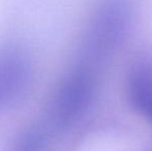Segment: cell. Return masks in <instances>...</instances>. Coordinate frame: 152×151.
<instances>
[{"instance_id": "6da1fadb", "label": "cell", "mask_w": 152, "mask_h": 151, "mask_svg": "<svg viewBox=\"0 0 152 151\" xmlns=\"http://www.w3.org/2000/svg\"><path fill=\"white\" fill-rule=\"evenodd\" d=\"M128 96L132 106L152 124V60L139 62L128 79Z\"/></svg>"}]
</instances>
